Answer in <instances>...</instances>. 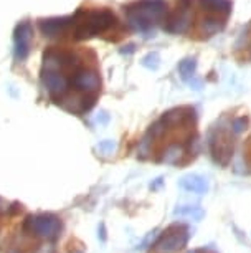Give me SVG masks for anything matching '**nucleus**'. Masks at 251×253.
Listing matches in <instances>:
<instances>
[{
	"label": "nucleus",
	"mask_w": 251,
	"mask_h": 253,
	"mask_svg": "<svg viewBox=\"0 0 251 253\" xmlns=\"http://www.w3.org/2000/svg\"><path fill=\"white\" fill-rule=\"evenodd\" d=\"M116 22V15L108 8H81L73 17H66V35H71L74 40L98 37L114 27Z\"/></svg>",
	"instance_id": "f257e3e1"
},
{
	"label": "nucleus",
	"mask_w": 251,
	"mask_h": 253,
	"mask_svg": "<svg viewBox=\"0 0 251 253\" xmlns=\"http://www.w3.org/2000/svg\"><path fill=\"white\" fill-rule=\"evenodd\" d=\"M165 13L164 0H141L126 8L127 22L136 30H147Z\"/></svg>",
	"instance_id": "f03ea898"
},
{
	"label": "nucleus",
	"mask_w": 251,
	"mask_h": 253,
	"mask_svg": "<svg viewBox=\"0 0 251 253\" xmlns=\"http://www.w3.org/2000/svg\"><path fill=\"white\" fill-rule=\"evenodd\" d=\"M22 230L32 237L55 240L63 230V222L55 213H35V215H28L23 220Z\"/></svg>",
	"instance_id": "7ed1b4c3"
},
{
	"label": "nucleus",
	"mask_w": 251,
	"mask_h": 253,
	"mask_svg": "<svg viewBox=\"0 0 251 253\" xmlns=\"http://www.w3.org/2000/svg\"><path fill=\"white\" fill-rule=\"evenodd\" d=\"M188 238H190V233H188L187 225L174 223L157 238L152 248L155 253H175L187 245Z\"/></svg>",
	"instance_id": "20e7f679"
},
{
	"label": "nucleus",
	"mask_w": 251,
	"mask_h": 253,
	"mask_svg": "<svg viewBox=\"0 0 251 253\" xmlns=\"http://www.w3.org/2000/svg\"><path fill=\"white\" fill-rule=\"evenodd\" d=\"M99 86H101V78H99L96 70L78 66V68H74L71 71L70 89H74L76 94H81V96L96 94Z\"/></svg>",
	"instance_id": "39448f33"
},
{
	"label": "nucleus",
	"mask_w": 251,
	"mask_h": 253,
	"mask_svg": "<svg viewBox=\"0 0 251 253\" xmlns=\"http://www.w3.org/2000/svg\"><path fill=\"white\" fill-rule=\"evenodd\" d=\"M210 152L218 166H228L233 157V137L228 131H216L210 137Z\"/></svg>",
	"instance_id": "423d86ee"
},
{
	"label": "nucleus",
	"mask_w": 251,
	"mask_h": 253,
	"mask_svg": "<svg viewBox=\"0 0 251 253\" xmlns=\"http://www.w3.org/2000/svg\"><path fill=\"white\" fill-rule=\"evenodd\" d=\"M32 38H33V27L30 22H20L15 28V60L23 61L27 60V56L30 55L32 48Z\"/></svg>",
	"instance_id": "0eeeda50"
},
{
	"label": "nucleus",
	"mask_w": 251,
	"mask_h": 253,
	"mask_svg": "<svg viewBox=\"0 0 251 253\" xmlns=\"http://www.w3.org/2000/svg\"><path fill=\"white\" fill-rule=\"evenodd\" d=\"M180 187L187 192H193V194H198V195H203L207 194L208 190V182L207 179H203L202 175H197V174H188L185 177L180 179Z\"/></svg>",
	"instance_id": "6e6552de"
},
{
	"label": "nucleus",
	"mask_w": 251,
	"mask_h": 253,
	"mask_svg": "<svg viewBox=\"0 0 251 253\" xmlns=\"http://www.w3.org/2000/svg\"><path fill=\"white\" fill-rule=\"evenodd\" d=\"M175 215H180V217H192L193 220H202L205 217V212H203L202 207L198 205H183V207H177L174 210Z\"/></svg>",
	"instance_id": "1a4fd4ad"
},
{
	"label": "nucleus",
	"mask_w": 251,
	"mask_h": 253,
	"mask_svg": "<svg viewBox=\"0 0 251 253\" xmlns=\"http://www.w3.org/2000/svg\"><path fill=\"white\" fill-rule=\"evenodd\" d=\"M183 156V146L182 144H170L167 149L164 151L162 161L167 164H179L180 157Z\"/></svg>",
	"instance_id": "9d476101"
},
{
	"label": "nucleus",
	"mask_w": 251,
	"mask_h": 253,
	"mask_svg": "<svg viewBox=\"0 0 251 253\" xmlns=\"http://www.w3.org/2000/svg\"><path fill=\"white\" fill-rule=\"evenodd\" d=\"M195 66H197V63H195V60H183L180 65H179V73H180V76L183 80H190L192 76H193V73H195Z\"/></svg>",
	"instance_id": "9b49d317"
},
{
	"label": "nucleus",
	"mask_w": 251,
	"mask_h": 253,
	"mask_svg": "<svg viewBox=\"0 0 251 253\" xmlns=\"http://www.w3.org/2000/svg\"><path fill=\"white\" fill-rule=\"evenodd\" d=\"M142 65H144L145 68L155 70L159 66V55L157 53H149L147 56L142 58Z\"/></svg>",
	"instance_id": "f8f14e48"
},
{
	"label": "nucleus",
	"mask_w": 251,
	"mask_h": 253,
	"mask_svg": "<svg viewBox=\"0 0 251 253\" xmlns=\"http://www.w3.org/2000/svg\"><path fill=\"white\" fill-rule=\"evenodd\" d=\"M98 149L103 152L104 156H109L114 152L116 149V142L114 141H111V139H106V141H103V142H99L98 144Z\"/></svg>",
	"instance_id": "ddd939ff"
},
{
	"label": "nucleus",
	"mask_w": 251,
	"mask_h": 253,
	"mask_svg": "<svg viewBox=\"0 0 251 253\" xmlns=\"http://www.w3.org/2000/svg\"><path fill=\"white\" fill-rule=\"evenodd\" d=\"M246 124H248V121H246V118H236L233 121V132L235 134H240L241 131L246 129Z\"/></svg>",
	"instance_id": "4468645a"
},
{
	"label": "nucleus",
	"mask_w": 251,
	"mask_h": 253,
	"mask_svg": "<svg viewBox=\"0 0 251 253\" xmlns=\"http://www.w3.org/2000/svg\"><path fill=\"white\" fill-rule=\"evenodd\" d=\"M23 210V207H22V204H18V202H13V204H10L7 207V215H10V217H15V215H18Z\"/></svg>",
	"instance_id": "2eb2a0df"
},
{
	"label": "nucleus",
	"mask_w": 251,
	"mask_h": 253,
	"mask_svg": "<svg viewBox=\"0 0 251 253\" xmlns=\"http://www.w3.org/2000/svg\"><path fill=\"white\" fill-rule=\"evenodd\" d=\"M99 238H101V242H106V227H104V223L99 225Z\"/></svg>",
	"instance_id": "dca6fc26"
},
{
	"label": "nucleus",
	"mask_w": 251,
	"mask_h": 253,
	"mask_svg": "<svg viewBox=\"0 0 251 253\" xmlns=\"http://www.w3.org/2000/svg\"><path fill=\"white\" fill-rule=\"evenodd\" d=\"M12 253H20V252H18V250H15V252H12Z\"/></svg>",
	"instance_id": "f3484780"
}]
</instances>
